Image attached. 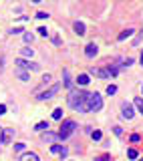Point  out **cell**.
<instances>
[{"instance_id":"1","label":"cell","mask_w":143,"mask_h":161,"mask_svg":"<svg viewBox=\"0 0 143 161\" xmlns=\"http://www.w3.org/2000/svg\"><path fill=\"white\" fill-rule=\"evenodd\" d=\"M87 97H89V93H85V91H73V93L68 95V107L75 109V111L85 113V103H87Z\"/></svg>"},{"instance_id":"2","label":"cell","mask_w":143,"mask_h":161,"mask_svg":"<svg viewBox=\"0 0 143 161\" xmlns=\"http://www.w3.org/2000/svg\"><path fill=\"white\" fill-rule=\"evenodd\" d=\"M103 109V97L99 93H89L87 103H85V113H97Z\"/></svg>"},{"instance_id":"3","label":"cell","mask_w":143,"mask_h":161,"mask_svg":"<svg viewBox=\"0 0 143 161\" xmlns=\"http://www.w3.org/2000/svg\"><path fill=\"white\" fill-rule=\"evenodd\" d=\"M75 129H77V123L73 119H67V121H62V125L61 129H59V139L65 141L67 137H71V135L75 133Z\"/></svg>"},{"instance_id":"4","label":"cell","mask_w":143,"mask_h":161,"mask_svg":"<svg viewBox=\"0 0 143 161\" xmlns=\"http://www.w3.org/2000/svg\"><path fill=\"white\" fill-rule=\"evenodd\" d=\"M12 139H14V129L0 127V143H2V145H10Z\"/></svg>"},{"instance_id":"5","label":"cell","mask_w":143,"mask_h":161,"mask_svg":"<svg viewBox=\"0 0 143 161\" xmlns=\"http://www.w3.org/2000/svg\"><path fill=\"white\" fill-rule=\"evenodd\" d=\"M14 65L18 68H24V71H38V68H41L38 62H30V60H26V59H16Z\"/></svg>"},{"instance_id":"6","label":"cell","mask_w":143,"mask_h":161,"mask_svg":"<svg viewBox=\"0 0 143 161\" xmlns=\"http://www.w3.org/2000/svg\"><path fill=\"white\" fill-rule=\"evenodd\" d=\"M59 91H61V85H53V87L48 89V91H42V93H38V97H36V99H38V101L53 99V97H55V95L59 93Z\"/></svg>"},{"instance_id":"7","label":"cell","mask_w":143,"mask_h":161,"mask_svg":"<svg viewBox=\"0 0 143 161\" xmlns=\"http://www.w3.org/2000/svg\"><path fill=\"white\" fill-rule=\"evenodd\" d=\"M121 115L125 117V119H133V105L131 103H121Z\"/></svg>"},{"instance_id":"8","label":"cell","mask_w":143,"mask_h":161,"mask_svg":"<svg viewBox=\"0 0 143 161\" xmlns=\"http://www.w3.org/2000/svg\"><path fill=\"white\" fill-rule=\"evenodd\" d=\"M42 141L44 143H56L59 139V133H53V131H47V133H42Z\"/></svg>"},{"instance_id":"9","label":"cell","mask_w":143,"mask_h":161,"mask_svg":"<svg viewBox=\"0 0 143 161\" xmlns=\"http://www.w3.org/2000/svg\"><path fill=\"white\" fill-rule=\"evenodd\" d=\"M50 153H55V155H61V157H65V155L68 153L67 147H62V145H56V143H53L50 145Z\"/></svg>"},{"instance_id":"10","label":"cell","mask_w":143,"mask_h":161,"mask_svg":"<svg viewBox=\"0 0 143 161\" xmlns=\"http://www.w3.org/2000/svg\"><path fill=\"white\" fill-rule=\"evenodd\" d=\"M97 53H99V48H97V44H95V42H91V44H87V47H85V54H87L89 59L97 56Z\"/></svg>"},{"instance_id":"11","label":"cell","mask_w":143,"mask_h":161,"mask_svg":"<svg viewBox=\"0 0 143 161\" xmlns=\"http://www.w3.org/2000/svg\"><path fill=\"white\" fill-rule=\"evenodd\" d=\"M14 74H16L20 80H24V83H26V80H30V74H28L24 68H18V67H16V68H14Z\"/></svg>"},{"instance_id":"12","label":"cell","mask_w":143,"mask_h":161,"mask_svg":"<svg viewBox=\"0 0 143 161\" xmlns=\"http://www.w3.org/2000/svg\"><path fill=\"white\" fill-rule=\"evenodd\" d=\"M73 28H75V32L79 34V36H83V34H85V30H87V28H85V24H83V22H79V20L73 24Z\"/></svg>"},{"instance_id":"13","label":"cell","mask_w":143,"mask_h":161,"mask_svg":"<svg viewBox=\"0 0 143 161\" xmlns=\"http://www.w3.org/2000/svg\"><path fill=\"white\" fill-rule=\"evenodd\" d=\"M62 79H65V83H62V85H65L67 89H71V87H73V80H71V74H68V71H67V68L62 71Z\"/></svg>"},{"instance_id":"14","label":"cell","mask_w":143,"mask_h":161,"mask_svg":"<svg viewBox=\"0 0 143 161\" xmlns=\"http://www.w3.org/2000/svg\"><path fill=\"white\" fill-rule=\"evenodd\" d=\"M91 83V79H89V74H79L77 77V85H81V87H85V85H89Z\"/></svg>"},{"instance_id":"15","label":"cell","mask_w":143,"mask_h":161,"mask_svg":"<svg viewBox=\"0 0 143 161\" xmlns=\"http://www.w3.org/2000/svg\"><path fill=\"white\" fill-rule=\"evenodd\" d=\"M34 131H38V133H42V131H48V123H47V121L36 123V125H34Z\"/></svg>"},{"instance_id":"16","label":"cell","mask_w":143,"mask_h":161,"mask_svg":"<svg viewBox=\"0 0 143 161\" xmlns=\"http://www.w3.org/2000/svg\"><path fill=\"white\" fill-rule=\"evenodd\" d=\"M133 32H135L133 28H127V30H123V32L119 34L117 38H119V40H125V38H129V36H133Z\"/></svg>"},{"instance_id":"17","label":"cell","mask_w":143,"mask_h":161,"mask_svg":"<svg viewBox=\"0 0 143 161\" xmlns=\"http://www.w3.org/2000/svg\"><path fill=\"white\" fill-rule=\"evenodd\" d=\"M20 161H38V155L36 153H24L20 157Z\"/></svg>"},{"instance_id":"18","label":"cell","mask_w":143,"mask_h":161,"mask_svg":"<svg viewBox=\"0 0 143 161\" xmlns=\"http://www.w3.org/2000/svg\"><path fill=\"white\" fill-rule=\"evenodd\" d=\"M91 73H95L97 77H103V79H107V77H109V71H105V68H93Z\"/></svg>"},{"instance_id":"19","label":"cell","mask_w":143,"mask_h":161,"mask_svg":"<svg viewBox=\"0 0 143 161\" xmlns=\"http://www.w3.org/2000/svg\"><path fill=\"white\" fill-rule=\"evenodd\" d=\"M133 105L137 107V111H139V113H143V97H137V99L133 101Z\"/></svg>"},{"instance_id":"20","label":"cell","mask_w":143,"mask_h":161,"mask_svg":"<svg viewBox=\"0 0 143 161\" xmlns=\"http://www.w3.org/2000/svg\"><path fill=\"white\" fill-rule=\"evenodd\" d=\"M53 119H62V109H55V111H53Z\"/></svg>"},{"instance_id":"21","label":"cell","mask_w":143,"mask_h":161,"mask_svg":"<svg viewBox=\"0 0 143 161\" xmlns=\"http://www.w3.org/2000/svg\"><path fill=\"white\" fill-rule=\"evenodd\" d=\"M127 157H129V159H137V157H139L137 149H129V151H127Z\"/></svg>"},{"instance_id":"22","label":"cell","mask_w":143,"mask_h":161,"mask_svg":"<svg viewBox=\"0 0 143 161\" xmlns=\"http://www.w3.org/2000/svg\"><path fill=\"white\" fill-rule=\"evenodd\" d=\"M32 54H34V50H32V48H22V56H26V59H30Z\"/></svg>"},{"instance_id":"23","label":"cell","mask_w":143,"mask_h":161,"mask_svg":"<svg viewBox=\"0 0 143 161\" xmlns=\"http://www.w3.org/2000/svg\"><path fill=\"white\" fill-rule=\"evenodd\" d=\"M91 137H93V141H99L103 137V133L101 131H93V133H91Z\"/></svg>"},{"instance_id":"24","label":"cell","mask_w":143,"mask_h":161,"mask_svg":"<svg viewBox=\"0 0 143 161\" xmlns=\"http://www.w3.org/2000/svg\"><path fill=\"white\" fill-rule=\"evenodd\" d=\"M117 93V87L115 85H109V87H107V95H115Z\"/></svg>"},{"instance_id":"25","label":"cell","mask_w":143,"mask_h":161,"mask_svg":"<svg viewBox=\"0 0 143 161\" xmlns=\"http://www.w3.org/2000/svg\"><path fill=\"white\" fill-rule=\"evenodd\" d=\"M107 71H109V74H111V77H115V74L119 73V68H115V67H109Z\"/></svg>"},{"instance_id":"26","label":"cell","mask_w":143,"mask_h":161,"mask_svg":"<svg viewBox=\"0 0 143 161\" xmlns=\"http://www.w3.org/2000/svg\"><path fill=\"white\" fill-rule=\"evenodd\" d=\"M95 161H111V157H109V155H99Z\"/></svg>"},{"instance_id":"27","label":"cell","mask_w":143,"mask_h":161,"mask_svg":"<svg viewBox=\"0 0 143 161\" xmlns=\"http://www.w3.org/2000/svg\"><path fill=\"white\" fill-rule=\"evenodd\" d=\"M38 34H41V36H48V30L44 26H41V28H38Z\"/></svg>"},{"instance_id":"28","label":"cell","mask_w":143,"mask_h":161,"mask_svg":"<svg viewBox=\"0 0 143 161\" xmlns=\"http://www.w3.org/2000/svg\"><path fill=\"white\" fill-rule=\"evenodd\" d=\"M24 40H26V42H32V40H34V36H32L30 32H24Z\"/></svg>"},{"instance_id":"29","label":"cell","mask_w":143,"mask_h":161,"mask_svg":"<svg viewBox=\"0 0 143 161\" xmlns=\"http://www.w3.org/2000/svg\"><path fill=\"white\" fill-rule=\"evenodd\" d=\"M14 151H24V143H16L14 145Z\"/></svg>"},{"instance_id":"30","label":"cell","mask_w":143,"mask_h":161,"mask_svg":"<svg viewBox=\"0 0 143 161\" xmlns=\"http://www.w3.org/2000/svg\"><path fill=\"white\" fill-rule=\"evenodd\" d=\"M36 18H41V20L48 18V12H38V14H36Z\"/></svg>"},{"instance_id":"31","label":"cell","mask_w":143,"mask_h":161,"mask_svg":"<svg viewBox=\"0 0 143 161\" xmlns=\"http://www.w3.org/2000/svg\"><path fill=\"white\" fill-rule=\"evenodd\" d=\"M131 141H133V143H139V141H141V137H139V135H131Z\"/></svg>"},{"instance_id":"32","label":"cell","mask_w":143,"mask_h":161,"mask_svg":"<svg viewBox=\"0 0 143 161\" xmlns=\"http://www.w3.org/2000/svg\"><path fill=\"white\" fill-rule=\"evenodd\" d=\"M42 80H44V83H47V85H48V83L53 80V77H50V74H44V77H42Z\"/></svg>"},{"instance_id":"33","label":"cell","mask_w":143,"mask_h":161,"mask_svg":"<svg viewBox=\"0 0 143 161\" xmlns=\"http://www.w3.org/2000/svg\"><path fill=\"white\" fill-rule=\"evenodd\" d=\"M10 32H12V34H20V32H24V30H22V28H12Z\"/></svg>"},{"instance_id":"34","label":"cell","mask_w":143,"mask_h":161,"mask_svg":"<svg viewBox=\"0 0 143 161\" xmlns=\"http://www.w3.org/2000/svg\"><path fill=\"white\" fill-rule=\"evenodd\" d=\"M6 113V105H0V115H4Z\"/></svg>"},{"instance_id":"35","label":"cell","mask_w":143,"mask_h":161,"mask_svg":"<svg viewBox=\"0 0 143 161\" xmlns=\"http://www.w3.org/2000/svg\"><path fill=\"white\" fill-rule=\"evenodd\" d=\"M30 2H34V4H38V2H42V0H30Z\"/></svg>"},{"instance_id":"36","label":"cell","mask_w":143,"mask_h":161,"mask_svg":"<svg viewBox=\"0 0 143 161\" xmlns=\"http://www.w3.org/2000/svg\"><path fill=\"white\" fill-rule=\"evenodd\" d=\"M139 60H141V65H143V53H141V59H139Z\"/></svg>"},{"instance_id":"37","label":"cell","mask_w":143,"mask_h":161,"mask_svg":"<svg viewBox=\"0 0 143 161\" xmlns=\"http://www.w3.org/2000/svg\"><path fill=\"white\" fill-rule=\"evenodd\" d=\"M137 159H139V161H143V157H137Z\"/></svg>"},{"instance_id":"38","label":"cell","mask_w":143,"mask_h":161,"mask_svg":"<svg viewBox=\"0 0 143 161\" xmlns=\"http://www.w3.org/2000/svg\"><path fill=\"white\" fill-rule=\"evenodd\" d=\"M141 93H143V87H141Z\"/></svg>"}]
</instances>
